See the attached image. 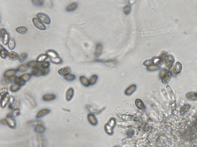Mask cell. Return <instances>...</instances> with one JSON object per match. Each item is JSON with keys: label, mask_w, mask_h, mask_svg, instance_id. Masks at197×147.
Returning <instances> with one entry per match:
<instances>
[{"label": "cell", "mask_w": 197, "mask_h": 147, "mask_svg": "<svg viewBox=\"0 0 197 147\" xmlns=\"http://www.w3.org/2000/svg\"><path fill=\"white\" fill-rule=\"evenodd\" d=\"M103 50V46L101 43H98L97 44L95 48V55L96 57L100 56L102 53Z\"/></svg>", "instance_id": "e0dca14e"}, {"label": "cell", "mask_w": 197, "mask_h": 147, "mask_svg": "<svg viewBox=\"0 0 197 147\" xmlns=\"http://www.w3.org/2000/svg\"><path fill=\"white\" fill-rule=\"evenodd\" d=\"M79 80H80L81 83L83 86L85 87H88L89 86V84H90L89 81L84 76H81L79 77Z\"/></svg>", "instance_id": "cb8c5ba5"}, {"label": "cell", "mask_w": 197, "mask_h": 147, "mask_svg": "<svg viewBox=\"0 0 197 147\" xmlns=\"http://www.w3.org/2000/svg\"><path fill=\"white\" fill-rule=\"evenodd\" d=\"M46 54L49 58H55L59 57V55L57 52L52 49H48L46 51Z\"/></svg>", "instance_id": "2e32d148"}, {"label": "cell", "mask_w": 197, "mask_h": 147, "mask_svg": "<svg viewBox=\"0 0 197 147\" xmlns=\"http://www.w3.org/2000/svg\"><path fill=\"white\" fill-rule=\"evenodd\" d=\"M19 56L17 52L15 51H11L8 54V58L11 61H15L19 59Z\"/></svg>", "instance_id": "ac0fdd59"}, {"label": "cell", "mask_w": 197, "mask_h": 147, "mask_svg": "<svg viewBox=\"0 0 197 147\" xmlns=\"http://www.w3.org/2000/svg\"><path fill=\"white\" fill-rule=\"evenodd\" d=\"M27 65L29 68H33L39 69H40V68H42V64L39 63L36 61H31L28 62L27 63Z\"/></svg>", "instance_id": "9c48e42d"}, {"label": "cell", "mask_w": 197, "mask_h": 147, "mask_svg": "<svg viewBox=\"0 0 197 147\" xmlns=\"http://www.w3.org/2000/svg\"><path fill=\"white\" fill-rule=\"evenodd\" d=\"M20 112L19 110L18 109H16L14 111L13 115L14 116H17L19 115Z\"/></svg>", "instance_id": "7bdbcfd3"}, {"label": "cell", "mask_w": 197, "mask_h": 147, "mask_svg": "<svg viewBox=\"0 0 197 147\" xmlns=\"http://www.w3.org/2000/svg\"><path fill=\"white\" fill-rule=\"evenodd\" d=\"M6 124L11 129H15L16 126V122L14 117L13 115L9 113L7 115L5 119Z\"/></svg>", "instance_id": "7a4b0ae2"}, {"label": "cell", "mask_w": 197, "mask_h": 147, "mask_svg": "<svg viewBox=\"0 0 197 147\" xmlns=\"http://www.w3.org/2000/svg\"><path fill=\"white\" fill-rule=\"evenodd\" d=\"M16 31L20 34H24L27 32L28 29L25 26H20L17 27Z\"/></svg>", "instance_id": "484cf974"}, {"label": "cell", "mask_w": 197, "mask_h": 147, "mask_svg": "<svg viewBox=\"0 0 197 147\" xmlns=\"http://www.w3.org/2000/svg\"><path fill=\"white\" fill-rule=\"evenodd\" d=\"M50 65V63L49 61H46L42 64V68H49Z\"/></svg>", "instance_id": "b9f144b4"}, {"label": "cell", "mask_w": 197, "mask_h": 147, "mask_svg": "<svg viewBox=\"0 0 197 147\" xmlns=\"http://www.w3.org/2000/svg\"><path fill=\"white\" fill-rule=\"evenodd\" d=\"M163 64L165 65V67L168 68H170L172 66L173 64V61L172 59L168 58H166L165 59L163 63Z\"/></svg>", "instance_id": "7402d4cb"}, {"label": "cell", "mask_w": 197, "mask_h": 147, "mask_svg": "<svg viewBox=\"0 0 197 147\" xmlns=\"http://www.w3.org/2000/svg\"><path fill=\"white\" fill-rule=\"evenodd\" d=\"M71 72V69L69 67L62 68L58 71L59 74L62 76H65L67 74H69Z\"/></svg>", "instance_id": "9a60e30c"}, {"label": "cell", "mask_w": 197, "mask_h": 147, "mask_svg": "<svg viewBox=\"0 0 197 147\" xmlns=\"http://www.w3.org/2000/svg\"><path fill=\"white\" fill-rule=\"evenodd\" d=\"M7 33L8 32L6 29L4 28H1L0 30V36L1 39L4 38L7 35Z\"/></svg>", "instance_id": "e575fe53"}, {"label": "cell", "mask_w": 197, "mask_h": 147, "mask_svg": "<svg viewBox=\"0 0 197 147\" xmlns=\"http://www.w3.org/2000/svg\"><path fill=\"white\" fill-rule=\"evenodd\" d=\"M32 2L33 4L36 6H41L43 4V1L41 0H33L32 1Z\"/></svg>", "instance_id": "8d00e7d4"}, {"label": "cell", "mask_w": 197, "mask_h": 147, "mask_svg": "<svg viewBox=\"0 0 197 147\" xmlns=\"http://www.w3.org/2000/svg\"><path fill=\"white\" fill-rule=\"evenodd\" d=\"M161 76L162 77V82L165 83H167L170 79L171 77V73L168 72L167 70L164 69L162 70L161 71Z\"/></svg>", "instance_id": "5b68a950"}, {"label": "cell", "mask_w": 197, "mask_h": 147, "mask_svg": "<svg viewBox=\"0 0 197 147\" xmlns=\"http://www.w3.org/2000/svg\"><path fill=\"white\" fill-rule=\"evenodd\" d=\"M10 97L9 93L7 91V89H3V92H1V107L2 109L5 108L8 103L10 102Z\"/></svg>", "instance_id": "6da1fadb"}, {"label": "cell", "mask_w": 197, "mask_h": 147, "mask_svg": "<svg viewBox=\"0 0 197 147\" xmlns=\"http://www.w3.org/2000/svg\"><path fill=\"white\" fill-rule=\"evenodd\" d=\"M32 22L35 27L38 29L41 30H45L46 29V27L43 22L37 17L33 18Z\"/></svg>", "instance_id": "3957f363"}, {"label": "cell", "mask_w": 197, "mask_h": 147, "mask_svg": "<svg viewBox=\"0 0 197 147\" xmlns=\"http://www.w3.org/2000/svg\"><path fill=\"white\" fill-rule=\"evenodd\" d=\"M36 16L46 24L49 25L51 23V20L50 17L45 14L39 13L36 14Z\"/></svg>", "instance_id": "277c9868"}, {"label": "cell", "mask_w": 197, "mask_h": 147, "mask_svg": "<svg viewBox=\"0 0 197 147\" xmlns=\"http://www.w3.org/2000/svg\"><path fill=\"white\" fill-rule=\"evenodd\" d=\"M8 48L10 50H13L16 46V42L15 39L13 38H10L8 42Z\"/></svg>", "instance_id": "603a6c76"}, {"label": "cell", "mask_w": 197, "mask_h": 147, "mask_svg": "<svg viewBox=\"0 0 197 147\" xmlns=\"http://www.w3.org/2000/svg\"><path fill=\"white\" fill-rule=\"evenodd\" d=\"M27 57H28V55L27 53L23 52L20 55L18 60L19 62H23L26 60Z\"/></svg>", "instance_id": "d6a6232c"}, {"label": "cell", "mask_w": 197, "mask_h": 147, "mask_svg": "<svg viewBox=\"0 0 197 147\" xmlns=\"http://www.w3.org/2000/svg\"><path fill=\"white\" fill-rule=\"evenodd\" d=\"M21 87L18 84H15L12 85L10 87V90L13 92H16L19 90L21 88Z\"/></svg>", "instance_id": "f546056e"}, {"label": "cell", "mask_w": 197, "mask_h": 147, "mask_svg": "<svg viewBox=\"0 0 197 147\" xmlns=\"http://www.w3.org/2000/svg\"><path fill=\"white\" fill-rule=\"evenodd\" d=\"M40 69L36 68H33L31 69L30 74L32 76L36 77L40 76Z\"/></svg>", "instance_id": "83f0119b"}, {"label": "cell", "mask_w": 197, "mask_h": 147, "mask_svg": "<svg viewBox=\"0 0 197 147\" xmlns=\"http://www.w3.org/2000/svg\"><path fill=\"white\" fill-rule=\"evenodd\" d=\"M20 76L24 81L26 82L30 79L32 77V75L31 74H29V73H25L22 74Z\"/></svg>", "instance_id": "f1b7e54d"}, {"label": "cell", "mask_w": 197, "mask_h": 147, "mask_svg": "<svg viewBox=\"0 0 197 147\" xmlns=\"http://www.w3.org/2000/svg\"><path fill=\"white\" fill-rule=\"evenodd\" d=\"M131 10V7L129 5H127L124 8V12L126 15H128L130 13Z\"/></svg>", "instance_id": "74e56055"}, {"label": "cell", "mask_w": 197, "mask_h": 147, "mask_svg": "<svg viewBox=\"0 0 197 147\" xmlns=\"http://www.w3.org/2000/svg\"><path fill=\"white\" fill-rule=\"evenodd\" d=\"M29 67L27 64H23L20 65L19 66H18V68L17 69V71L19 72H24L26 71L27 70L29 69Z\"/></svg>", "instance_id": "44dd1931"}, {"label": "cell", "mask_w": 197, "mask_h": 147, "mask_svg": "<svg viewBox=\"0 0 197 147\" xmlns=\"http://www.w3.org/2000/svg\"><path fill=\"white\" fill-rule=\"evenodd\" d=\"M10 35L9 33H8L7 35L3 38L1 39L2 42L4 45H7L8 44V42L10 39Z\"/></svg>", "instance_id": "ab89813d"}, {"label": "cell", "mask_w": 197, "mask_h": 147, "mask_svg": "<svg viewBox=\"0 0 197 147\" xmlns=\"http://www.w3.org/2000/svg\"><path fill=\"white\" fill-rule=\"evenodd\" d=\"M56 98V96L54 94L52 93H47L43 96L42 99L43 101L49 102L54 100Z\"/></svg>", "instance_id": "8fae6325"}, {"label": "cell", "mask_w": 197, "mask_h": 147, "mask_svg": "<svg viewBox=\"0 0 197 147\" xmlns=\"http://www.w3.org/2000/svg\"><path fill=\"white\" fill-rule=\"evenodd\" d=\"M49 72H50V69L49 68H42L40 69V76H46L47 75Z\"/></svg>", "instance_id": "d590c367"}, {"label": "cell", "mask_w": 197, "mask_h": 147, "mask_svg": "<svg viewBox=\"0 0 197 147\" xmlns=\"http://www.w3.org/2000/svg\"><path fill=\"white\" fill-rule=\"evenodd\" d=\"M159 68H160V66L158 64H156L153 65H151V66L148 67L147 69H148L149 71H154L158 70Z\"/></svg>", "instance_id": "f35d334b"}, {"label": "cell", "mask_w": 197, "mask_h": 147, "mask_svg": "<svg viewBox=\"0 0 197 147\" xmlns=\"http://www.w3.org/2000/svg\"><path fill=\"white\" fill-rule=\"evenodd\" d=\"M17 72V69H10L7 70L4 72L3 76L4 77H9L15 76Z\"/></svg>", "instance_id": "7c38bea8"}, {"label": "cell", "mask_w": 197, "mask_h": 147, "mask_svg": "<svg viewBox=\"0 0 197 147\" xmlns=\"http://www.w3.org/2000/svg\"><path fill=\"white\" fill-rule=\"evenodd\" d=\"M78 4L76 3H73L70 4L67 7L66 10L67 12H70L74 11L78 8Z\"/></svg>", "instance_id": "ffe728a7"}, {"label": "cell", "mask_w": 197, "mask_h": 147, "mask_svg": "<svg viewBox=\"0 0 197 147\" xmlns=\"http://www.w3.org/2000/svg\"><path fill=\"white\" fill-rule=\"evenodd\" d=\"M48 58V56L46 54H40L37 58L36 61L39 63H42L46 61Z\"/></svg>", "instance_id": "d6986e66"}, {"label": "cell", "mask_w": 197, "mask_h": 147, "mask_svg": "<svg viewBox=\"0 0 197 147\" xmlns=\"http://www.w3.org/2000/svg\"><path fill=\"white\" fill-rule=\"evenodd\" d=\"M182 69V65L179 61L177 62L174 65V71L176 74H179L181 71Z\"/></svg>", "instance_id": "5bb4252c"}, {"label": "cell", "mask_w": 197, "mask_h": 147, "mask_svg": "<svg viewBox=\"0 0 197 147\" xmlns=\"http://www.w3.org/2000/svg\"><path fill=\"white\" fill-rule=\"evenodd\" d=\"M51 112V110L48 109H43L39 110L36 115V118L37 119L40 118L44 117Z\"/></svg>", "instance_id": "52a82bcc"}, {"label": "cell", "mask_w": 197, "mask_h": 147, "mask_svg": "<svg viewBox=\"0 0 197 147\" xmlns=\"http://www.w3.org/2000/svg\"><path fill=\"white\" fill-rule=\"evenodd\" d=\"M97 77L96 75H93V76L91 77L89 80V83L91 85H93L94 84L96 81H97Z\"/></svg>", "instance_id": "60d3db41"}, {"label": "cell", "mask_w": 197, "mask_h": 147, "mask_svg": "<svg viewBox=\"0 0 197 147\" xmlns=\"http://www.w3.org/2000/svg\"><path fill=\"white\" fill-rule=\"evenodd\" d=\"M25 97L26 98V99L29 103L30 105L32 107L35 108L37 106L36 102L35 101V99H34V98L31 95L27 93V94H26L25 95Z\"/></svg>", "instance_id": "ba28073f"}, {"label": "cell", "mask_w": 197, "mask_h": 147, "mask_svg": "<svg viewBox=\"0 0 197 147\" xmlns=\"http://www.w3.org/2000/svg\"><path fill=\"white\" fill-rule=\"evenodd\" d=\"M37 147H45L46 142L44 137L42 135L37 136Z\"/></svg>", "instance_id": "30bf717a"}, {"label": "cell", "mask_w": 197, "mask_h": 147, "mask_svg": "<svg viewBox=\"0 0 197 147\" xmlns=\"http://www.w3.org/2000/svg\"><path fill=\"white\" fill-rule=\"evenodd\" d=\"M49 58L50 61L54 64H59L62 63V60L60 57H58L55 58Z\"/></svg>", "instance_id": "4316f807"}, {"label": "cell", "mask_w": 197, "mask_h": 147, "mask_svg": "<svg viewBox=\"0 0 197 147\" xmlns=\"http://www.w3.org/2000/svg\"><path fill=\"white\" fill-rule=\"evenodd\" d=\"M64 78L65 79L68 81H72L74 80L75 79V76L74 74H69L64 76Z\"/></svg>", "instance_id": "4dcf8cb0"}, {"label": "cell", "mask_w": 197, "mask_h": 147, "mask_svg": "<svg viewBox=\"0 0 197 147\" xmlns=\"http://www.w3.org/2000/svg\"><path fill=\"white\" fill-rule=\"evenodd\" d=\"M17 76H13L10 77H7L5 80V83L6 84H10L12 83H15L17 79Z\"/></svg>", "instance_id": "1f68e13d"}, {"label": "cell", "mask_w": 197, "mask_h": 147, "mask_svg": "<svg viewBox=\"0 0 197 147\" xmlns=\"http://www.w3.org/2000/svg\"><path fill=\"white\" fill-rule=\"evenodd\" d=\"M74 90L73 88L72 87L69 88L66 92L65 96L66 100L68 101H70L74 96Z\"/></svg>", "instance_id": "4fadbf2b"}, {"label": "cell", "mask_w": 197, "mask_h": 147, "mask_svg": "<svg viewBox=\"0 0 197 147\" xmlns=\"http://www.w3.org/2000/svg\"><path fill=\"white\" fill-rule=\"evenodd\" d=\"M34 131L37 134H42L45 132L46 130V128L42 123L38 124L34 126Z\"/></svg>", "instance_id": "8992f818"}, {"label": "cell", "mask_w": 197, "mask_h": 147, "mask_svg": "<svg viewBox=\"0 0 197 147\" xmlns=\"http://www.w3.org/2000/svg\"><path fill=\"white\" fill-rule=\"evenodd\" d=\"M0 54H1V58L3 59H6L7 57H8V51L5 48L3 47L2 46H1V51H0Z\"/></svg>", "instance_id": "d4e9b609"}, {"label": "cell", "mask_w": 197, "mask_h": 147, "mask_svg": "<svg viewBox=\"0 0 197 147\" xmlns=\"http://www.w3.org/2000/svg\"><path fill=\"white\" fill-rule=\"evenodd\" d=\"M26 82L24 81L20 76L17 77V79L15 82V83L16 84L20 85V86H23L26 84Z\"/></svg>", "instance_id": "836d02e7"}]
</instances>
